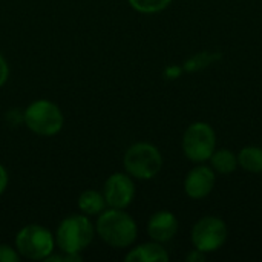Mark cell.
Returning a JSON list of instances; mask_svg holds the SVG:
<instances>
[{
  "label": "cell",
  "mask_w": 262,
  "mask_h": 262,
  "mask_svg": "<svg viewBox=\"0 0 262 262\" xmlns=\"http://www.w3.org/2000/svg\"><path fill=\"white\" fill-rule=\"evenodd\" d=\"M95 233L112 249H130L138 238V224L126 209H104L95 223Z\"/></svg>",
  "instance_id": "1"
},
{
  "label": "cell",
  "mask_w": 262,
  "mask_h": 262,
  "mask_svg": "<svg viewBox=\"0 0 262 262\" xmlns=\"http://www.w3.org/2000/svg\"><path fill=\"white\" fill-rule=\"evenodd\" d=\"M95 224L83 213L68 215L60 221L55 236V247L61 253H83L95 238Z\"/></svg>",
  "instance_id": "2"
},
{
  "label": "cell",
  "mask_w": 262,
  "mask_h": 262,
  "mask_svg": "<svg viewBox=\"0 0 262 262\" xmlns=\"http://www.w3.org/2000/svg\"><path fill=\"white\" fill-rule=\"evenodd\" d=\"M163 155L160 149L147 141H137L130 144L123 155L124 172L134 180H154L163 169Z\"/></svg>",
  "instance_id": "3"
},
{
  "label": "cell",
  "mask_w": 262,
  "mask_h": 262,
  "mask_svg": "<svg viewBox=\"0 0 262 262\" xmlns=\"http://www.w3.org/2000/svg\"><path fill=\"white\" fill-rule=\"evenodd\" d=\"M23 123L38 137H54L61 132L64 115L57 103L38 98L31 101L23 111Z\"/></svg>",
  "instance_id": "4"
},
{
  "label": "cell",
  "mask_w": 262,
  "mask_h": 262,
  "mask_svg": "<svg viewBox=\"0 0 262 262\" xmlns=\"http://www.w3.org/2000/svg\"><path fill=\"white\" fill-rule=\"evenodd\" d=\"M14 247L25 259L45 261L55 252V236L41 224H28L17 232Z\"/></svg>",
  "instance_id": "5"
},
{
  "label": "cell",
  "mask_w": 262,
  "mask_h": 262,
  "mask_svg": "<svg viewBox=\"0 0 262 262\" xmlns=\"http://www.w3.org/2000/svg\"><path fill=\"white\" fill-rule=\"evenodd\" d=\"M181 149L184 157L195 163H207L216 149V132L206 121H195L189 124L183 134Z\"/></svg>",
  "instance_id": "6"
},
{
  "label": "cell",
  "mask_w": 262,
  "mask_h": 262,
  "mask_svg": "<svg viewBox=\"0 0 262 262\" xmlns=\"http://www.w3.org/2000/svg\"><path fill=\"white\" fill-rule=\"evenodd\" d=\"M227 223L215 215H206L200 218L190 230V241L193 249L203 252L204 255H210L223 249L227 243Z\"/></svg>",
  "instance_id": "7"
},
{
  "label": "cell",
  "mask_w": 262,
  "mask_h": 262,
  "mask_svg": "<svg viewBox=\"0 0 262 262\" xmlns=\"http://www.w3.org/2000/svg\"><path fill=\"white\" fill-rule=\"evenodd\" d=\"M101 192L107 207L127 209L137 195L135 180L126 172H115L106 178Z\"/></svg>",
  "instance_id": "8"
},
{
  "label": "cell",
  "mask_w": 262,
  "mask_h": 262,
  "mask_svg": "<svg viewBox=\"0 0 262 262\" xmlns=\"http://www.w3.org/2000/svg\"><path fill=\"white\" fill-rule=\"evenodd\" d=\"M216 186V173L215 170L204 163L196 164L192 167L183 183L184 193L195 201L207 198Z\"/></svg>",
  "instance_id": "9"
},
{
  "label": "cell",
  "mask_w": 262,
  "mask_h": 262,
  "mask_svg": "<svg viewBox=\"0 0 262 262\" xmlns=\"http://www.w3.org/2000/svg\"><path fill=\"white\" fill-rule=\"evenodd\" d=\"M180 229V221L177 215L170 210H158L150 215L147 221V235L152 241L167 244L170 243Z\"/></svg>",
  "instance_id": "10"
},
{
  "label": "cell",
  "mask_w": 262,
  "mask_h": 262,
  "mask_svg": "<svg viewBox=\"0 0 262 262\" xmlns=\"http://www.w3.org/2000/svg\"><path fill=\"white\" fill-rule=\"evenodd\" d=\"M169 259L170 256L164 244L152 239L130 247V250L124 256L126 262H167Z\"/></svg>",
  "instance_id": "11"
},
{
  "label": "cell",
  "mask_w": 262,
  "mask_h": 262,
  "mask_svg": "<svg viewBox=\"0 0 262 262\" xmlns=\"http://www.w3.org/2000/svg\"><path fill=\"white\" fill-rule=\"evenodd\" d=\"M77 207L80 213L92 218V216H98L104 209H107V204L103 196V192H98L95 189H88L80 193L77 200Z\"/></svg>",
  "instance_id": "12"
},
{
  "label": "cell",
  "mask_w": 262,
  "mask_h": 262,
  "mask_svg": "<svg viewBox=\"0 0 262 262\" xmlns=\"http://www.w3.org/2000/svg\"><path fill=\"white\" fill-rule=\"evenodd\" d=\"M209 166L215 170L216 175H232L238 166V154L230 149H215L209 158Z\"/></svg>",
  "instance_id": "13"
},
{
  "label": "cell",
  "mask_w": 262,
  "mask_h": 262,
  "mask_svg": "<svg viewBox=\"0 0 262 262\" xmlns=\"http://www.w3.org/2000/svg\"><path fill=\"white\" fill-rule=\"evenodd\" d=\"M238 166L249 173H262V147L246 146L238 152Z\"/></svg>",
  "instance_id": "14"
},
{
  "label": "cell",
  "mask_w": 262,
  "mask_h": 262,
  "mask_svg": "<svg viewBox=\"0 0 262 262\" xmlns=\"http://www.w3.org/2000/svg\"><path fill=\"white\" fill-rule=\"evenodd\" d=\"M173 0H127L132 9L140 14H158L167 9Z\"/></svg>",
  "instance_id": "15"
},
{
  "label": "cell",
  "mask_w": 262,
  "mask_h": 262,
  "mask_svg": "<svg viewBox=\"0 0 262 262\" xmlns=\"http://www.w3.org/2000/svg\"><path fill=\"white\" fill-rule=\"evenodd\" d=\"M21 256L17 249L9 244H0V262H18Z\"/></svg>",
  "instance_id": "16"
},
{
  "label": "cell",
  "mask_w": 262,
  "mask_h": 262,
  "mask_svg": "<svg viewBox=\"0 0 262 262\" xmlns=\"http://www.w3.org/2000/svg\"><path fill=\"white\" fill-rule=\"evenodd\" d=\"M8 78H9V64L5 55L0 52V88L6 84Z\"/></svg>",
  "instance_id": "17"
},
{
  "label": "cell",
  "mask_w": 262,
  "mask_h": 262,
  "mask_svg": "<svg viewBox=\"0 0 262 262\" xmlns=\"http://www.w3.org/2000/svg\"><path fill=\"white\" fill-rule=\"evenodd\" d=\"M9 184V175H8V170L3 164H0V196L5 193L6 187Z\"/></svg>",
  "instance_id": "18"
},
{
  "label": "cell",
  "mask_w": 262,
  "mask_h": 262,
  "mask_svg": "<svg viewBox=\"0 0 262 262\" xmlns=\"http://www.w3.org/2000/svg\"><path fill=\"white\" fill-rule=\"evenodd\" d=\"M206 258H207V255H204L203 252H200L196 249H193L190 253L186 255V261L187 262H204Z\"/></svg>",
  "instance_id": "19"
},
{
  "label": "cell",
  "mask_w": 262,
  "mask_h": 262,
  "mask_svg": "<svg viewBox=\"0 0 262 262\" xmlns=\"http://www.w3.org/2000/svg\"><path fill=\"white\" fill-rule=\"evenodd\" d=\"M261 209H262V203H261Z\"/></svg>",
  "instance_id": "20"
}]
</instances>
